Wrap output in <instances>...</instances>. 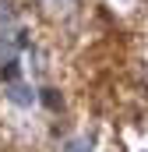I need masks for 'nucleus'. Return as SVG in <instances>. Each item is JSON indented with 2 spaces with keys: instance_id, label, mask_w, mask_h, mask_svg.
<instances>
[{
  "instance_id": "f257e3e1",
  "label": "nucleus",
  "mask_w": 148,
  "mask_h": 152,
  "mask_svg": "<svg viewBox=\"0 0 148 152\" xmlns=\"http://www.w3.org/2000/svg\"><path fill=\"white\" fill-rule=\"evenodd\" d=\"M4 96H7L14 106H32V103H36V92H32L28 85H21V81H11V85L4 88Z\"/></svg>"
},
{
  "instance_id": "f03ea898",
  "label": "nucleus",
  "mask_w": 148,
  "mask_h": 152,
  "mask_svg": "<svg viewBox=\"0 0 148 152\" xmlns=\"http://www.w3.org/2000/svg\"><path fill=\"white\" fill-rule=\"evenodd\" d=\"M141 152H148V149H141Z\"/></svg>"
}]
</instances>
